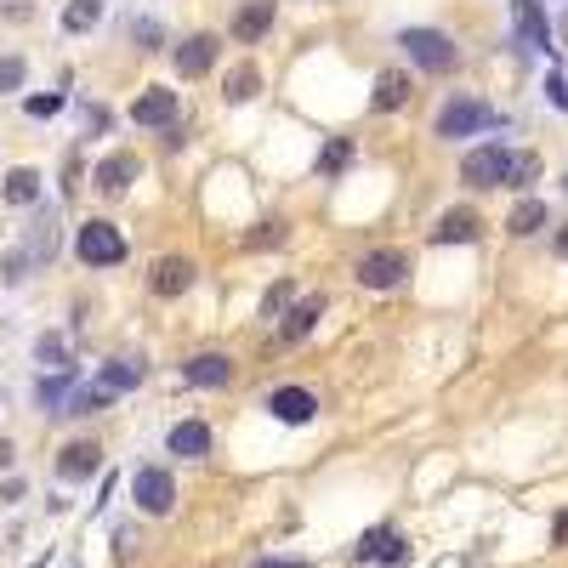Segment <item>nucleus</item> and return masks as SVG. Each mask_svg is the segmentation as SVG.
<instances>
[{
  "instance_id": "f257e3e1",
  "label": "nucleus",
  "mask_w": 568,
  "mask_h": 568,
  "mask_svg": "<svg viewBox=\"0 0 568 568\" xmlns=\"http://www.w3.org/2000/svg\"><path fill=\"white\" fill-rule=\"evenodd\" d=\"M398 46H404L409 63H421L426 74H449L455 63H461V52H455V40H449L444 29H404Z\"/></svg>"
},
{
  "instance_id": "f03ea898",
  "label": "nucleus",
  "mask_w": 568,
  "mask_h": 568,
  "mask_svg": "<svg viewBox=\"0 0 568 568\" xmlns=\"http://www.w3.org/2000/svg\"><path fill=\"white\" fill-rule=\"evenodd\" d=\"M489 125H500V114L489 103H478V97H449L444 114H438V137H444V142H461V137L489 131Z\"/></svg>"
},
{
  "instance_id": "7ed1b4c3",
  "label": "nucleus",
  "mask_w": 568,
  "mask_h": 568,
  "mask_svg": "<svg viewBox=\"0 0 568 568\" xmlns=\"http://www.w3.org/2000/svg\"><path fill=\"white\" fill-rule=\"evenodd\" d=\"M74 256L86 267H120L125 262V239L114 222H80V233H74Z\"/></svg>"
},
{
  "instance_id": "20e7f679",
  "label": "nucleus",
  "mask_w": 568,
  "mask_h": 568,
  "mask_svg": "<svg viewBox=\"0 0 568 568\" xmlns=\"http://www.w3.org/2000/svg\"><path fill=\"white\" fill-rule=\"evenodd\" d=\"M506 165H512V148H506V142H483V148L466 154L461 177L472 182V188H506Z\"/></svg>"
},
{
  "instance_id": "39448f33",
  "label": "nucleus",
  "mask_w": 568,
  "mask_h": 568,
  "mask_svg": "<svg viewBox=\"0 0 568 568\" xmlns=\"http://www.w3.org/2000/svg\"><path fill=\"white\" fill-rule=\"evenodd\" d=\"M131 495H137V506L148 517H165L171 506H177V483H171V472H165V466H137Z\"/></svg>"
},
{
  "instance_id": "423d86ee",
  "label": "nucleus",
  "mask_w": 568,
  "mask_h": 568,
  "mask_svg": "<svg viewBox=\"0 0 568 568\" xmlns=\"http://www.w3.org/2000/svg\"><path fill=\"white\" fill-rule=\"evenodd\" d=\"M353 273H358V284H364V290H392V284H404L409 256H404V250H364Z\"/></svg>"
},
{
  "instance_id": "0eeeda50",
  "label": "nucleus",
  "mask_w": 568,
  "mask_h": 568,
  "mask_svg": "<svg viewBox=\"0 0 568 568\" xmlns=\"http://www.w3.org/2000/svg\"><path fill=\"white\" fill-rule=\"evenodd\" d=\"M353 557H358V563H370V568H398L409 557V546H404V534L392 529V523H381V529H370L353 546Z\"/></svg>"
},
{
  "instance_id": "6e6552de",
  "label": "nucleus",
  "mask_w": 568,
  "mask_h": 568,
  "mask_svg": "<svg viewBox=\"0 0 568 568\" xmlns=\"http://www.w3.org/2000/svg\"><path fill=\"white\" fill-rule=\"evenodd\" d=\"M267 415L284 421V426H307L313 415H319V398H313L307 387H273L267 392Z\"/></svg>"
},
{
  "instance_id": "1a4fd4ad",
  "label": "nucleus",
  "mask_w": 568,
  "mask_h": 568,
  "mask_svg": "<svg viewBox=\"0 0 568 568\" xmlns=\"http://www.w3.org/2000/svg\"><path fill=\"white\" fill-rule=\"evenodd\" d=\"M131 120L142 125V131H160V125H177V91H165V86H148L131 103Z\"/></svg>"
},
{
  "instance_id": "9d476101",
  "label": "nucleus",
  "mask_w": 568,
  "mask_h": 568,
  "mask_svg": "<svg viewBox=\"0 0 568 568\" xmlns=\"http://www.w3.org/2000/svg\"><path fill=\"white\" fill-rule=\"evenodd\" d=\"M478 239H483V216L466 211V205L444 211V222L432 228V245H478Z\"/></svg>"
},
{
  "instance_id": "9b49d317",
  "label": "nucleus",
  "mask_w": 568,
  "mask_h": 568,
  "mask_svg": "<svg viewBox=\"0 0 568 568\" xmlns=\"http://www.w3.org/2000/svg\"><path fill=\"white\" fill-rule=\"evenodd\" d=\"M97 466H103V449L91 444V438H74V444L57 455V478L63 483H86Z\"/></svg>"
},
{
  "instance_id": "f8f14e48",
  "label": "nucleus",
  "mask_w": 568,
  "mask_h": 568,
  "mask_svg": "<svg viewBox=\"0 0 568 568\" xmlns=\"http://www.w3.org/2000/svg\"><path fill=\"white\" fill-rule=\"evenodd\" d=\"M273 12H279V6H273V0H245V6H239V12H233V40H239V46H250V40H262L267 29H273Z\"/></svg>"
},
{
  "instance_id": "ddd939ff",
  "label": "nucleus",
  "mask_w": 568,
  "mask_h": 568,
  "mask_svg": "<svg viewBox=\"0 0 568 568\" xmlns=\"http://www.w3.org/2000/svg\"><path fill=\"white\" fill-rule=\"evenodd\" d=\"M228 375H233L228 353H194L182 364V381H188V387H228Z\"/></svg>"
},
{
  "instance_id": "4468645a",
  "label": "nucleus",
  "mask_w": 568,
  "mask_h": 568,
  "mask_svg": "<svg viewBox=\"0 0 568 568\" xmlns=\"http://www.w3.org/2000/svg\"><path fill=\"white\" fill-rule=\"evenodd\" d=\"M137 154H108L103 165H97V171H91V182H97V188H103V194H125V188H131V182H137Z\"/></svg>"
},
{
  "instance_id": "2eb2a0df",
  "label": "nucleus",
  "mask_w": 568,
  "mask_h": 568,
  "mask_svg": "<svg viewBox=\"0 0 568 568\" xmlns=\"http://www.w3.org/2000/svg\"><path fill=\"white\" fill-rule=\"evenodd\" d=\"M211 63H216V35H188L177 46V74L182 80H199Z\"/></svg>"
},
{
  "instance_id": "dca6fc26",
  "label": "nucleus",
  "mask_w": 568,
  "mask_h": 568,
  "mask_svg": "<svg viewBox=\"0 0 568 568\" xmlns=\"http://www.w3.org/2000/svg\"><path fill=\"white\" fill-rule=\"evenodd\" d=\"M165 444H171V455H182V461H199V455H211V426L205 421H177Z\"/></svg>"
},
{
  "instance_id": "f3484780",
  "label": "nucleus",
  "mask_w": 568,
  "mask_h": 568,
  "mask_svg": "<svg viewBox=\"0 0 568 568\" xmlns=\"http://www.w3.org/2000/svg\"><path fill=\"white\" fill-rule=\"evenodd\" d=\"M409 103V74L404 69H381L375 74V91H370V108L375 114H392V108Z\"/></svg>"
},
{
  "instance_id": "a211bd4d",
  "label": "nucleus",
  "mask_w": 568,
  "mask_h": 568,
  "mask_svg": "<svg viewBox=\"0 0 568 568\" xmlns=\"http://www.w3.org/2000/svg\"><path fill=\"white\" fill-rule=\"evenodd\" d=\"M142 375H148V370H142V358H108L103 370H97V387L120 398V392L142 387Z\"/></svg>"
},
{
  "instance_id": "6ab92c4d",
  "label": "nucleus",
  "mask_w": 568,
  "mask_h": 568,
  "mask_svg": "<svg viewBox=\"0 0 568 568\" xmlns=\"http://www.w3.org/2000/svg\"><path fill=\"white\" fill-rule=\"evenodd\" d=\"M194 273L199 267L188 262V256H165V262L154 267V290H160V296H182V290H194Z\"/></svg>"
},
{
  "instance_id": "aec40b11",
  "label": "nucleus",
  "mask_w": 568,
  "mask_h": 568,
  "mask_svg": "<svg viewBox=\"0 0 568 568\" xmlns=\"http://www.w3.org/2000/svg\"><path fill=\"white\" fill-rule=\"evenodd\" d=\"M512 18H517V29H523V52H546L551 35H546L540 6H534V0H512Z\"/></svg>"
},
{
  "instance_id": "412c9836",
  "label": "nucleus",
  "mask_w": 568,
  "mask_h": 568,
  "mask_svg": "<svg viewBox=\"0 0 568 568\" xmlns=\"http://www.w3.org/2000/svg\"><path fill=\"white\" fill-rule=\"evenodd\" d=\"M319 313H324V296H307V302H296V307L279 319V336H284V341H302L307 330L319 324Z\"/></svg>"
},
{
  "instance_id": "4be33fe9",
  "label": "nucleus",
  "mask_w": 568,
  "mask_h": 568,
  "mask_svg": "<svg viewBox=\"0 0 568 568\" xmlns=\"http://www.w3.org/2000/svg\"><path fill=\"white\" fill-rule=\"evenodd\" d=\"M256 91H262V69H256V63H239V69H228V80H222V97H228V103H250Z\"/></svg>"
},
{
  "instance_id": "5701e85b",
  "label": "nucleus",
  "mask_w": 568,
  "mask_h": 568,
  "mask_svg": "<svg viewBox=\"0 0 568 568\" xmlns=\"http://www.w3.org/2000/svg\"><path fill=\"white\" fill-rule=\"evenodd\" d=\"M69 387H74V370H57V375H40V387H35V398H40V409H52V415H63V409H69Z\"/></svg>"
},
{
  "instance_id": "b1692460",
  "label": "nucleus",
  "mask_w": 568,
  "mask_h": 568,
  "mask_svg": "<svg viewBox=\"0 0 568 568\" xmlns=\"http://www.w3.org/2000/svg\"><path fill=\"white\" fill-rule=\"evenodd\" d=\"M97 23H103V0H69V12H63V29H69V35H86Z\"/></svg>"
},
{
  "instance_id": "393cba45",
  "label": "nucleus",
  "mask_w": 568,
  "mask_h": 568,
  "mask_svg": "<svg viewBox=\"0 0 568 568\" xmlns=\"http://www.w3.org/2000/svg\"><path fill=\"white\" fill-rule=\"evenodd\" d=\"M6 199H12V205H35V199H40V171L18 165V171L6 177Z\"/></svg>"
},
{
  "instance_id": "a878e982",
  "label": "nucleus",
  "mask_w": 568,
  "mask_h": 568,
  "mask_svg": "<svg viewBox=\"0 0 568 568\" xmlns=\"http://www.w3.org/2000/svg\"><path fill=\"white\" fill-rule=\"evenodd\" d=\"M506 228H512L517 239H529V233H540V228H546V205H540V199H523V205L512 211V222H506Z\"/></svg>"
},
{
  "instance_id": "bb28decb",
  "label": "nucleus",
  "mask_w": 568,
  "mask_h": 568,
  "mask_svg": "<svg viewBox=\"0 0 568 568\" xmlns=\"http://www.w3.org/2000/svg\"><path fill=\"white\" fill-rule=\"evenodd\" d=\"M108 404H114V392H103L97 381H91V387H80L69 398V409H63V415H97V409H108Z\"/></svg>"
},
{
  "instance_id": "cd10ccee",
  "label": "nucleus",
  "mask_w": 568,
  "mask_h": 568,
  "mask_svg": "<svg viewBox=\"0 0 568 568\" xmlns=\"http://www.w3.org/2000/svg\"><path fill=\"white\" fill-rule=\"evenodd\" d=\"M347 160H353V142H347V137L324 142V154H319V177H336V171H347Z\"/></svg>"
},
{
  "instance_id": "c85d7f7f",
  "label": "nucleus",
  "mask_w": 568,
  "mask_h": 568,
  "mask_svg": "<svg viewBox=\"0 0 568 568\" xmlns=\"http://www.w3.org/2000/svg\"><path fill=\"white\" fill-rule=\"evenodd\" d=\"M35 358H40V364H52V375H57V370H74L63 336H40V341H35Z\"/></svg>"
},
{
  "instance_id": "c756f323",
  "label": "nucleus",
  "mask_w": 568,
  "mask_h": 568,
  "mask_svg": "<svg viewBox=\"0 0 568 568\" xmlns=\"http://www.w3.org/2000/svg\"><path fill=\"white\" fill-rule=\"evenodd\" d=\"M534 177H540V160H534V154H512V165H506V188H529Z\"/></svg>"
},
{
  "instance_id": "7c9ffc66",
  "label": "nucleus",
  "mask_w": 568,
  "mask_h": 568,
  "mask_svg": "<svg viewBox=\"0 0 568 568\" xmlns=\"http://www.w3.org/2000/svg\"><path fill=\"white\" fill-rule=\"evenodd\" d=\"M63 103H69V97H63V91H40V97H29V114H35V120H52V114H63Z\"/></svg>"
},
{
  "instance_id": "2f4dec72",
  "label": "nucleus",
  "mask_w": 568,
  "mask_h": 568,
  "mask_svg": "<svg viewBox=\"0 0 568 568\" xmlns=\"http://www.w3.org/2000/svg\"><path fill=\"white\" fill-rule=\"evenodd\" d=\"M245 245H250V250H273V245H284V228H279V222H262V228L245 239Z\"/></svg>"
},
{
  "instance_id": "473e14b6",
  "label": "nucleus",
  "mask_w": 568,
  "mask_h": 568,
  "mask_svg": "<svg viewBox=\"0 0 568 568\" xmlns=\"http://www.w3.org/2000/svg\"><path fill=\"white\" fill-rule=\"evenodd\" d=\"M23 86V57H0V91H18Z\"/></svg>"
},
{
  "instance_id": "72a5a7b5",
  "label": "nucleus",
  "mask_w": 568,
  "mask_h": 568,
  "mask_svg": "<svg viewBox=\"0 0 568 568\" xmlns=\"http://www.w3.org/2000/svg\"><path fill=\"white\" fill-rule=\"evenodd\" d=\"M546 97H551L557 114H568V80H563V74H546Z\"/></svg>"
},
{
  "instance_id": "f704fd0d",
  "label": "nucleus",
  "mask_w": 568,
  "mask_h": 568,
  "mask_svg": "<svg viewBox=\"0 0 568 568\" xmlns=\"http://www.w3.org/2000/svg\"><path fill=\"white\" fill-rule=\"evenodd\" d=\"M23 267H29V256H23V250H12V256L0 262V279H6V284H18V279H23Z\"/></svg>"
},
{
  "instance_id": "c9c22d12",
  "label": "nucleus",
  "mask_w": 568,
  "mask_h": 568,
  "mask_svg": "<svg viewBox=\"0 0 568 568\" xmlns=\"http://www.w3.org/2000/svg\"><path fill=\"white\" fill-rule=\"evenodd\" d=\"M131 35H137L142 46H160V23H154V18H137V23H131Z\"/></svg>"
},
{
  "instance_id": "e433bc0d",
  "label": "nucleus",
  "mask_w": 568,
  "mask_h": 568,
  "mask_svg": "<svg viewBox=\"0 0 568 568\" xmlns=\"http://www.w3.org/2000/svg\"><path fill=\"white\" fill-rule=\"evenodd\" d=\"M284 302H290V279H284V284H273V290H267V302H262V313H279Z\"/></svg>"
},
{
  "instance_id": "4c0bfd02",
  "label": "nucleus",
  "mask_w": 568,
  "mask_h": 568,
  "mask_svg": "<svg viewBox=\"0 0 568 568\" xmlns=\"http://www.w3.org/2000/svg\"><path fill=\"white\" fill-rule=\"evenodd\" d=\"M131 551H137V540H131V529H120V534H114V557L131 563Z\"/></svg>"
},
{
  "instance_id": "58836bf2",
  "label": "nucleus",
  "mask_w": 568,
  "mask_h": 568,
  "mask_svg": "<svg viewBox=\"0 0 568 568\" xmlns=\"http://www.w3.org/2000/svg\"><path fill=\"white\" fill-rule=\"evenodd\" d=\"M551 546H568V512H557V523H551Z\"/></svg>"
},
{
  "instance_id": "ea45409f",
  "label": "nucleus",
  "mask_w": 568,
  "mask_h": 568,
  "mask_svg": "<svg viewBox=\"0 0 568 568\" xmlns=\"http://www.w3.org/2000/svg\"><path fill=\"white\" fill-rule=\"evenodd\" d=\"M256 568H307V563H302V557H262Z\"/></svg>"
},
{
  "instance_id": "a19ab883",
  "label": "nucleus",
  "mask_w": 568,
  "mask_h": 568,
  "mask_svg": "<svg viewBox=\"0 0 568 568\" xmlns=\"http://www.w3.org/2000/svg\"><path fill=\"white\" fill-rule=\"evenodd\" d=\"M86 125L91 131H108V108H86Z\"/></svg>"
},
{
  "instance_id": "79ce46f5",
  "label": "nucleus",
  "mask_w": 568,
  "mask_h": 568,
  "mask_svg": "<svg viewBox=\"0 0 568 568\" xmlns=\"http://www.w3.org/2000/svg\"><path fill=\"white\" fill-rule=\"evenodd\" d=\"M12 455H18V449H12V438H0V472L12 466Z\"/></svg>"
},
{
  "instance_id": "37998d69",
  "label": "nucleus",
  "mask_w": 568,
  "mask_h": 568,
  "mask_svg": "<svg viewBox=\"0 0 568 568\" xmlns=\"http://www.w3.org/2000/svg\"><path fill=\"white\" fill-rule=\"evenodd\" d=\"M557 256H563V262H568V222H563V228H557Z\"/></svg>"
},
{
  "instance_id": "c03bdc74",
  "label": "nucleus",
  "mask_w": 568,
  "mask_h": 568,
  "mask_svg": "<svg viewBox=\"0 0 568 568\" xmlns=\"http://www.w3.org/2000/svg\"><path fill=\"white\" fill-rule=\"evenodd\" d=\"M563 188H568V177H563Z\"/></svg>"
}]
</instances>
